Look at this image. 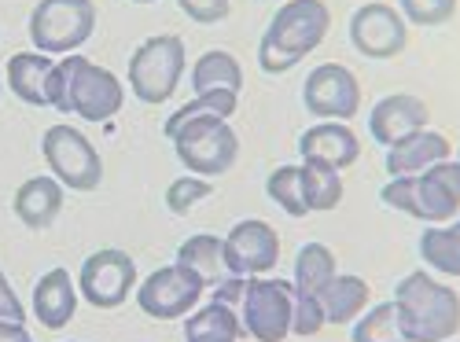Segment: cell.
Instances as JSON below:
<instances>
[{"instance_id": "cell-1", "label": "cell", "mask_w": 460, "mask_h": 342, "mask_svg": "<svg viewBox=\"0 0 460 342\" xmlns=\"http://www.w3.org/2000/svg\"><path fill=\"white\" fill-rule=\"evenodd\" d=\"M405 342H449L460 331V294L428 269H412L394 287Z\"/></svg>"}, {"instance_id": "cell-2", "label": "cell", "mask_w": 460, "mask_h": 342, "mask_svg": "<svg viewBox=\"0 0 460 342\" xmlns=\"http://www.w3.org/2000/svg\"><path fill=\"white\" fill-rule=\"evenodd\" d=\"M332 12L324 0H284L258 41V66L265 74H288L324 45Z\"/></svg>"}, {"instance_id": "cell-3", "label": "cell", "mask_w": 460, "mask_h": 342, "mask_svg": "<svg viewBox=\"0 0 460 342\" xmlns=\"http://www.w3.org/2000/svg\"><path fill=\"white\" fill-rule=\"evenodd\" d=\"M379 203L412 221L446 224L460 214V162L446 159L412 177H387L379 188Z\"/></svg>"}, {"instance_id": "cell-4", "label": "cell", "mask_w": 460, "mask_h": 342, "mask_svg": "<svg viewBox=\"0 0 460 342\" xmlns=\"http://www.w3.org/2000/svg\"><path fill=\"white\" fill-rule=\"evenodd\" d=\"M184 66H188V52H184L181 37L155 33L133 48L129 66H126V85L140 103L163 107L173 100V92L184 78Z\"/></svg>"}, {"instance_id": "cell-5", "label": "cell", "mask_w": 460, "mask_h": 342, "mask_svg": "<svg viewBox=\"0 0 460 342\" xmlns=\"http://www.w3.org/2000/svg\"><path fill=\"white\" fill-rule=\"evenodd\" d=\"M96 33V4L93 0H37L30 12V45L52 59L74 56Z\"/></svg>"}, {"instance_id": "cell-6", "label": "cell", "mask_w": 460, "mask_h": 342, "mask_svg": "<svg viewBox=\"0 0 460 342\" xmlns=\"http://www.w3.org/2000/svg\"><path fill=\"white\" fill-rule=\"evenodd\" d=\"M41 155L49 162V173L70 192H96L103 184V159L78 126H49L41 136Z\"/></svg>"}, {"instance_id": "cell-7", "label": "cell", "mask_w": 460, "mask_h": 342, "mask_svg": "<svg viewBox=\"0 0 460 342\" xmlns=\"http://www.w3.org/2000/svg\"><path fill=\"white\" fill-rule=\"evenodd\" d=\"M66 103L82 122L107 126L126 103V85L114 70L89 63L85 56H66Z\"/></svg>"}, {"instance_id": "cell-8", "label": "cell", "mask_w": 460, "mask_h": 342, "mask_svg": "<svg viewBox=\"0 0 460 342\" xmlns=\"http://www.w3.org/2000/svg\"><path fill=\"white\" fill-rule=\"evenodd\" d=\"M236 313L254 342H284L291 335L295 284L280 276H247V291Z\"/></svg>"}, {"instance_id": "cell-9", "label": "cell", "mask_w": 460, "mask_h": 342, "mask_svg": "<svg viewBox=\"0 0 460 342\" xmlns=\"http://www.w3.org/2000/svg\"><path fill=\"white\" fill-rule=\"evenodd\" d=\"M207 284L181 261H170L163 269L147 273V280L137 284L133 298L140 313H147L151 320H184L191 310L203 302Z\"/></svg>"}, {"instance_id": "cell-10", "label": "cell", "mask_w": 460, "mask_h": 342, "mask_svg": "<svg viewBox=\"0 0 460 342\" xmlns=\"http://www.w3.org/2000/svg\"><path fill=\"white\" fill-rule=\"evenodd\" d=\"M137 284H140L137 261H133V254H126L119 247L93 250L82 261V273H78V294L93 310H122L133 298Z\"/></svg>"}, {"instance_id": "cell-11", "label": "cell", "mask_w": 460, "mask_h": 342, "mask_svg": "<svg viewBox=\"0 0 460 342\" xmlns=\"http://www.w3.org/2000/svg\"><path fill=\"white\" fill-rule=\"evenodd\" d=\"M173 151H177V159L188 173H196V177H221L236 166L240 159V136L236 129L228 126V122H196V126H188L181 129L173 140Z\"/></svg>"}, {"instance_id": "cell-12", "label": "cell", "mask_w": 460, "mask_h": 342, "mask_svg": "<svg viewBox=\"0 0 460 342\" xmlns=\"http://www.w3.org/2000/svg\"><path fill=\"white\" fill-rule=\"evenodd\" d=\"M302 103L317 122H350L361 110V85L350 66L342 63H321L305 74L302 82Z\"/></svg>"}, {"instance_id": "cell-13", "label": "cell", "mask_w": 460, "mask_h": 342, "mask_svg": "<svg viewBox=\"0 0 460 342\" xmlns=\"http://www.w3.org/2000/svg\"><path fill=\"white\" fill-rule=\"evenodd\" d=\"M225 265L233 276H270L280 265V236L270 221L243 217L225 236Z\"/></svg>"}, {"instance_id": "cell-14", "label": "cell", "mask_w": 460, "mask_h": 342, "mask_svg": "<svg viewBox=\"0 0 460 342\" xmlns=\"http://www.w3.org/2000/svg\"><path fill=\"white\" fill-rule=\"evenodd\" d=\"M350 45L365 59H394L409 45V22L398 8L372 0L350 15Z\"/></svg>"}, {"instance_id": "cell-15", "label": "cell", "mask_w": 460, "mask_h": 342, "mask_svg": "<svg viewBox=\"0 0 460 342\" xmlns=\"http://www.w3.org/2000/svg\"><path fill=\"white\" fill-rule=\"evenodd\" d=\"M431 126V110L428 103L412 96V92H391V96H383L372 114H368V133L379 147H394L398 140L420 133V129H428Z\"/></svg>"}, {"instance_id": "cell-16", "label": "cell", "mask_w": 460, "mask_h": 342, "mask_svg": "<svg viewBox=\"0 0 460 342\" xmlns=\"http://www.w3.org/2000/svg\"><path fill=\"white\" fill-rule=\"evenodd\" d=\"M298 159L332 170H350L361 159V140L347 122H317L298 136Z\"/></svg>"}, {"instance_id": "cell-17", "label": "cell", "mask_w": 460, "mask_h": 342, "mask_svg": "<svg viewBox=\"0 0 460 342\" xmlns=\"http://www.w3.org/2000/svg\"><path fill=\"white\" fill-rule=\"evenodd\" d=\"M78 280H74L63 265L49 269L41 280L33 284V298H30V310H33V320L49 328V331H59L74 320L78 313Z\"/></svg>"}, {"instance_id": "cell-18", "label": "cell", "mask_w": 460, "mask_h": 342, "mask_svg": "<svg viewBox=\"0 0 460 342\" xmlns=\"http://www.w3.org/2000/svg\"><path fill=\"white\" fill-rule=\"evenodd\" d=\"M446 159H453V144L446 140V133L420 129L383 151V170H387V177H412V173H424Z\"/></svg>"}, {"instance_id": "cell-19", "label": "cell", "mask_w": 460, "mask_h": 342, "mask_svg": "<svg viewBox=\"0 0 460 342\" xmlns=\"http://www.w3.org/2000/svg\"><path fill=\"white\" fill-rule=\"evenodd\" d=\"M12 206H15V217L30 228V232H45V228L63 214V184L52 173L30 177L19 184Z\"/></svg>"}, {"instance_id": "cell-20", "label": "cell", "mask_w": 460, "mask_h": 342, "mask_svg": "<svg viewBox=\"0 0 460 342\" xmlns=\"http://www.w3.org/2000/svg\"><path fill=\"white\" fill-rule=\"evenodd\" d=\"M372 302L368 280L354 273H335L321 291H317V306L324 313V324H354Z\"/></svg>"}, {"instance_id": "cell-21", "label": "cell", "mask_w": 460, "mask_h": 342, "mask_svg": "<svg viewBox=\"0 0 460 342\" xmlns=\"http://www.w3.org/2000/svg\"><path fill=\"white\" fill-rule=\"evenodd\" d=\"M52 56L45 52H15L4 66V85L26 103V107H49V74H52Z\"/></svg>"}, {"instance_id": "cell-22", "label": "cell", "mask_w": 460, "mask_h": 342, "mask_svg": "<svg viewBox=\"0 0 460 342\" xmlns=\"http://www.w3.org/2000/svg\"><path fill=\"white\" fill-rule=\"evenodd\" d=\"M243 335L240 313L221 302H207L184 317V342H240Z\"/></svg>"}, {"instance_id": "cell-23", "label": "cell", "mask_w": 460, "mask_h": 342, "mask_svg": "<svg viewBox=\"0 0 460 342\" xmlns=\"http://www.w3.org/2000/svg\"><path fill=\"white\" fill-rule=\"evenodd\" d=\"M236 107H240V92H225V89H217V92H203V96H191L188 103H181L170 118L163 122V133H166V140H173L181 129H188V126H196V122H228L236 114Z\"/></svg>"}, {"instance_id": "cell-24", "label": "cell", "mask_w": 460, "mask_h": 342, "mask_svg": "<svg viewBox=\"0 0 460 342\" xmlns=\"http://www.w3.org/2000/svg\"><path fill=\"white\" fill-rule=\"evenodd\" d=\"M177 261L188 265L207 287H214L217 280L233 276L225 265V236H214V232H196L188 236L181 247H177Z\"/></svg>"}, {"instance_id": "cell-25", "label": "cell", "mask_w": 460, "mask_h": 342, "mask_svg": "<svg viewBox=\"0 0 460 342\" xmlns=\"http://www.w3.org/2000/svg\"><path fill=\"white\" fill-rule=\"evenodd\" d=\"M191 89H196V96L203 92H240L243 89V66L233 52L225 48H210L196 59V66H191Z\"/></svg>"}, {"instance_id": "cell-26", "label": "cell", "mask_w": 460, "mask_h": 342, "mask_svg": "<svg viewBox=\"0 0 460 342\" xmlns=\"http://www.w3.org/2000/svg\"><path fill=\"white\" fill-rule=\"evenodd\" d=\"M420 258L428 261L431 273L460 280V228L456 224H428V232H420Z\"/></svg>"}, {"instance_id": "cell-27", "label": "cell", "mask_w": 460, "mask_h": 342, "mask_svg": "<svg viewBox=\"0 0 460 342\" xmlns=\"http://www.w3.org/2000/svg\"><path fill=\"white\" fill-rule=\"evenodd\" d=\"M339 273V261L332 254V247L310 240L302 243L298 254H295V294H317L332 276Z\"/></svg>"}, {"instance_id": "cell-28", "label": "cell", "mask_w": 460, "mask_h": 342, "mask_svg": "<svg viewBox=\"0 0 460 342\" xmlns=\"http://www.w3.org/2000/svg\"><path fill=\"white\" fill-rule=\"evenodd\" d=\"M302 166V196L310 214H332L342 203V177L321 162H298Z\"/></svg>"}, {"instance_id": "cell-29", "label": "cell", "mask_w": 460, "mask_h": 342, "mask_svg": "<svg viewBox=\"0 0 460 342\" xmlns=\"http://www.w3.org/2000/svg\"><path fill=\"white\" fill-rule=\"evenodd\" d=\"M350 342H405V331H402L394 302H379V306H368L354 320Z\"/></svg>"}, {"instance_id": "cell-30", "label": "cell", "mask_w": 460, "mask_h": 342, "mask_svg": "<svg viewBox=\"0 0 460 342\" xmlns=\"http://www.w3.org/2000/svg\"><path fill=\"white\" fill-rule=\"evenodd\" d=\"M265 196H270L295 221L310 214V206H305V196H302V166H295V162L277 166L270 177H265Z\"/></svg>"}, {"instance_id": "cell-31", "label": "cell", "mask_w": 460, "mask_h": 342, "mask_svg": "<svg viewBox=\"0 0 460 342\" xmlns=\"http://www.w3.org/2000/svg\"><path fill=\"white\" fill-rule=\"evenodd\" d=\"M214 196V184L207 180V177H196V173H184V177H177L170 188H166V210L170 214H177V217H184L188 210H196L203 199H210Z\"/></svg>"}, {"instance_id": "cell-32", "label": "cell", "mask_w": 460, "mask_h": 342, "mask_svg": "<svg viewBox=\"0 0 460 342\" xmlns=\"http://www.w3.org/2000/svg\"><path fill=\"white\" fill-rule=\"evenodd\" d=\"M398 12L412 26H442L456 15V0H398Z\"/></svg>"}, {"instance_id": "cell-33", "label": "cell", "mask_w": 460, "mask_h": 342, "mask_svg": "<svg viewBox=\"0 0 460 342\" xmlns=\"http://www.w3.org/2000/svg\"><path fill=\"white\" fill-rule=\"evenodd\" d=\"M324 328V313L317 306V294H295V313H291V335L310 338Z\"/></svg>"}, {"instance_id": "cell-34", "label": "cell", "mask_w": 460, "mask_h": 342, "mask_svg": "<svg viewBox=\"0 0 460 342\" xmlns=\"http://www.w3.org/2000/svg\"><path fill=\"white\" fill-rule=\"evenodd\" d=\"M177 8L199 26H214L225 22L228 12H233V0H177Z\"/></svg>"}, {"instance_id": "cell-35", "label": "cell", "mask_w": 460, "mask_h": 342, "mask_svg": "<svg viewBox=\"0 0 460 342\" xmlns=\"http://www.w3.org/2000/svg\"><path fill=\"white\" fill-rule=\"evenodd\" d=\"M0 324H26V306L12 291V280L0 273Z\"/></svg>"}, {"instance_id": "cell-36", "label": "cell", "mask_w": 460, "mask_h": 342, "mask_svg": "<svg viewBox=\"0 0 460 342\" xmlns=\"http://www.w3.org/2000/svg\"><path fill=\"white\" fill-rule=\"evenodd\" d=\"M243 291H247V276H225V280H217V284H214L210 302H221V306H233V310H240Z\"/></svg>"}, {"instance_id": "cell-37", "label": "cell", "mask_w": 460, "mask_h": 342, "mask_svg": "<svg viewBox=\"0 0 460 342\" xmlns=\"http://www.w3.org/2000/svg\"><path fill=\"white\" fill-rule=\"evenodd\" d=\"M0 342H33L26 324H0Z\"/></svg>"}, {"instance_id": "cell-38", "label": "cell", "mask_w": 460, "mask_h": 342, "mask_svg": "<svg viewBox=\"0 0 460 342\" xmlns=\"http://www.w3.org/2000/svg\"><path fill=\"white\" fill-rule=\"evenodd\" d=\"M133 4H155V0H133Z\"/></svg>"}, {"instance_id": "cell-39", "label": "cell", "mask_w": 460, "mask_h": 342, "mask_svg": "<svg viewBox=\"0 0 460 342\" xmlns=\"http://www.w3.org/2000/svg\"><path fill=\"white\" fill-rule=\"evenodd\" d=\"M66 342H78V338H66Z\"/></svg>"}, {"instance_id": "cell-40", "label": "cell", "mask_w": 460, "mask_h": 342, "mask_svg": "<svg viewBox=\"0 0 460 342\" xmlns=\"http://www.w3.org/2000/svg\"><path fill=\"white\" fill-rule=\"evenodd\" d=\"M456 162H460V151H456Z\"/></svg>"}, {"instance_id": "cell-41", "label": "cell", "mask_w": 460, "mask_h": 342, "mask_svg": "<svg viewBox=\"0 0 460 342\" xmlns=\"http://www.w3.org/2000/svg\"><path fill=\"white\" fill-rule=\"evenodd\" d=\"M453 224H456V228H460V221H453Z\"/></svg>"}, {"instance_id": "cell-42", "label": "cell", "mask_w": 460, "mask_h": 342, "mask_svg": "<svg viewBox=\"0 0 460 342\" xmlns=\"http://www.w3.org/2000/svg\"><path fill=\"white\" fill-rule=\"evenodd\" d=\"M0 92H4V85H0Z\"/></svg>"}, {"instance_id": "cell-43", "label": "cell", "mask_w": 460, "mask_h": 342, "mask_svg": "<svg viewBox=\"0 0 460 342\" xmlns=\"http://www.w3.org/2000/svg\"><path fill=\"white\" fill-rule=\"evenodd\" d=\"M449 342H456V338H449Z\"/></svg>"}]
</instances>
